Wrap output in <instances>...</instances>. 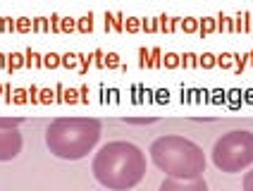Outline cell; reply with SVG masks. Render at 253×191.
<instances>
[{"mask_svg": "<svg viewBox=\"0 0 253 191\" xmlns=\"http://www.w3.org/2000/svg\"><path fill=\"white\" fill-rule=\"evenodd\" d=\"M212 163L227 175L244 172L253 165V134L246 129L227 132L212 146Z\"/></svg>", "mask_w": 253, "mask_h": 191, "instance_id": "obj_4", "label": "cell"}, {"mask_svg": "<svg viewBox=\"0 0 253 191\" xmlns=\"http://www.w3.org/2000/svg\"><path fill=\"white\" fill-rule=\"evenodd\" d=\"M151 160L172 179H196L206 172V153L191 139L168 134L151 143Z\"/></svg>", "mask_w": 253, "mask_h": 191, "instance_id": "obj_3", "label": "cell"}, {"mask_svg": "<svg viewBox=\"0 0 253 191\" xmlns=\"http://www.w3.org/2000/svg\"><path fill=\"white\" fill-rule=\"evenodd\" d=\"M160 191H208V184L203 177L196 179H172L168 177L160 184Z\"/></svg>", "mask_w": 253, "mask_h": 191, "instance_id": "obj_6", "label": "cell"}, {"mask_svg": "<svg viewBox=\"0 0 253 191\" xmlns=\"http://www.w3.org/2000/svg\"><path fill=\"white\" fill-rule=\"evenodd\" d=\"M17 120H0V163L14 160L22 153V134Z\"/></svg>", "mask_w": 253, "mask_h": 191, "instance_id": "obj_5", "label": "cell"}, {"mask_svg": "<svg viewBox=\"0 0 253 191\" xmlns=\"http://www.w3.org/2000/svg\"><path fill=\"white\" fill-rule=\"evenodd\" d=\"M91 170L105 189H134L146 177V153L131 141H110L100 146Z\"/></svg>", "mask_w": 253, "mask_h": 191, "instance_id": "obj_1", "label": "cell"}, {"mask_svg": "<svg viewBox=\"0 0 253 191\" xmlns=\"http://www.w3.org/2000/svg\"><path fill=\"white\" fill-rule=\"evenodd\" d=\"M100 122L93 117H60L45 129V146L62 160H82L96 148Z\"/></svg>", "mask_w": 253, "mask_h": 191, "instance_id": "obj_2", "label": "cell"}, {"mask_svg": "<svg viewBox=\"0 0 253 191\" xmlns=\"http://www.w3.org/2000/svg\"><path fill=\"white\" fill-rule=\"evenodd\" d=\"M244 191H253V170L244 175Z\"/></svg>", "mask_w": 253, "mask_h": 191, "instance_id": "obj_7", "label": "cell"}]
</instances>
